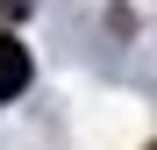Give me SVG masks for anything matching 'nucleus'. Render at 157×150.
Returning <instances> with one entry per match:
<instances>
[{"label": "nucleus", "instance_id": "2", "mask_svg": "<svg viewBox=\"0 0 157 150\" xmlns=\"http://www.w3.org/2000/svg\"><path fill=\"white\" fill-rule=\"evenodd\" d=\"M14 7H29V0H14Z\"/></svg>", "mask_w": 157, "mask_h": 150}, {"label": "nucleus", "instance_id": "1", "mask_svg": "<svg viewBox=\"0 0 157 150\" xmlns=\"http://www.w3.org/2000/svg\"><path fill=\"white\" fill-rule=\"evenodd\" d=\"M21 86H29V50L14 36H0V100H14Z\"/></svg>", "mask_w": 157, "mask_h": 150}]
</instances>
